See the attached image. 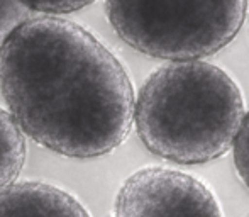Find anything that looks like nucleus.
<instances>
[{
	"instance_id": "obj_1",
	"label": "nucleus",
	"mask_w": 249,
	"mask_h": 217,
	"mask_svg": "<svg viewBox=\"0 0 249 217\" xmlns=\"http://www.w3.org/2000/svg\"><path fill=\"white\" fill-rule=\"evenodd\" d=\"M0 92L24 136L68 158H97L127 139L134 87L90 31L29 17L0 46Z\"/></svg>"
},
{
	"instance_id": "obj_2",
	"label": "nucleus",
	"mask_w": 249,
	"mask_h": 217,
	"mask_svg": "<svg viewBox=\"0 0 249 217\" xmlns=\"http://www.w3.org/2000/svg\"><path fill=\"white\" fill-rule=\"evenodd\" d=\"M246 114L234 78L205 59L170 61L144 80L134 100L139 139L178 164L219 160L234 146Z\"/></svg>"
},
{
	"instance_id": "obj_3",
	"label": "nucleus",
	"mask_w": 249,
	"mask_h": 217,
	"mask_svg": "<svg viewBox=\"0 0 249 217\" xmlns=\"http://www.w3.org/2000/svg\"><path fill=\"white\" fill-rule=\"evenodd\" d=\"M249 0H105V12L125 44L168 61L203 59L236 37Z\"/></svg>"
},
{
	"instance_id": "obj_4",
	"label": "nucleus",
	"mask_w": 249,
	"mask_h": 217,
	"mask_svg": "<svg viewBox=\"0 0 249 217\" xmlns=\"http://www.w3.org/2000/svg\"><path fill=\"white\" fill-rule=\"evenodd\" d=\"M114 217H222L209 185L168 166H146L121 185Z\"/></svg>"
},
{
	"instance_id": "obj_5",
	"label": "nucleus",
	"mask_w": 249,
	"mask_h": 217,
	"mask_svg": "<svg viewBox=\"0 0 249 217\" xmlns=\"http://www.w3.org/2000/svg\"><path fill=\"white\" fill-rule=\"evenodd\" d=\"M0 217H92L70 192L44 181H16L0 192Z\"/></svg>"
},
{
	"instance_id": "obj_6",
	"label": "nucleus",
	"mask_w": 249,
	"mask_h": 217,
	"mask_svg": "<svg viewBox=\"0 0 249 217\" xmlns=\"http://www.w3.org/2000/svg\"><path fill=\"white\" fill-rule=\"evenodd\" d=\"M26 136L7 108L0 107V192L16 183L26 163Z\"/></svg>"
},
{
	"instance_id": "obj_7",
	"label": "nucleus",
	"mask_w": 249,
	"mask_h": 217,
	"mask_svg": "<svg viewBox=\"0 0 249 217\" xmlns=\"http://www.w3.org/2000/svg\"><path fill=\"white\" fill-rule=\"evenodd\" d=\"M29 17L31 12L19 0H0V46Z\"/></svg>"
},
{
	"instance_id": "obj_8",
	"label": "nucleus",
	"mask_w": 249,
	"mask_h": 217,
	"mask_svg": "<svg viewBox=\"0 0 249 217\" xmlns=\"http://www.w3.org/2000/svg\"><path fill=\"white\" fill-rule=\"evenodd\" d=\"M29 12L58 17L59 14H70L90 5L95 0H19Z\"/></svg>"
},
{
	"instance_id": "obj_9",
	"label": "nucleus",
	"mask_w": 249,
	"mask_h": 217,
	"mask_svg": "<svg viewBox=\"0 0 249 217\" xmlns=\"http://www.w3.org/2000/svg\"><path fill=\"white\" fill-rule=\"evenodd\" d=\"M232 149L236 171L243 180V183L249 188V110H246V114H244Z\"/></svg>"
},
{
	"instance_id": "obj_10",
	"label": "nucleus",
	"mask_w": 249,
	"mask_h": 217,
	"mask_svg": "<svg viewBox=\"0 0 249 217\" xmlns=\"http://www.w3.org/2000/svg\"><path fill=\"white\" fill-rule=\"evenodd\" d=\"M246 217H249V216H246Z\"/></svg>"
}]
</instances>
